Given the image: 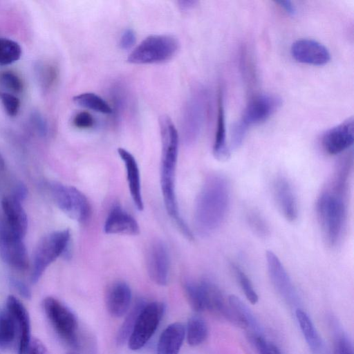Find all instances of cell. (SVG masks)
Returning <instances> with one entry per match:
<instances>
[{"label":"cell","instance_id":"cell-1","mask_svg":"<svg viewBox=\"0 0 354 354\" xmlns=\"http://www.w3.org/2000/svg\"><path fill=\"white\" fill-rule=\"evenodd\" d=\"M230 203V186L226 177L219 173L207 176L196 197L194 220L198 233L208 236L225 221Z\"/></svg>","mask_w":354,"mask_h":354},{"label":"cell","instance_id":"cell-2","mask_svg":"<svg viewBox=\"0 0 354 354\" xmlns=\"http://www.w3.org/2000/svg\"><path fill=\"white\" fill-rule=\"evenodd\" d=\"M346 196L328 186L316 202V214L322 234L326 244L331 248L338 245L344 230L347 215Z\"/></svg>","mask_w":354,"mask_h":354},{"label":"cell","instance_id":"cell-3","mask_svg":"<svg viewBox=\"0 0 354 354\" xmlns=\"http://www.w3.org/2000/svg\"><path fill=\"white\" fill-rule=\"evenodd\" d=\"M281 97L274 94L263 93L252 98L241 118L232 127L231 149L239 148L249 129L266 121L281 107Z\"/></svg>","mask_w":354,"mask_h":354},{"label":"cell","instance_id":"cell-4","mask_svg":"<svg viewBox=\"0 0 354 354\" xmlns=\"http://www.w3.org/2000/svg\"><path fill=\"white\" fill-rule=\"evenodd\" d=\"M179 41L171 35H151L146 37L129 55L131 64H146L165 62L178 52Z\"/></svg>","mask_w":354,"mask_h":354},{"label":"cell","instance_id":"cell-5","mask_svg":"<svg viewBox=\"0 0 354 354\" xmlns=\"http://www.w3.org/2000/svg\"><path fill=\"white\" fill-rule=\"evenodd\" d=\"M70 239V231L62 230L51 232L39 241L32 262V283H37L49 265L66 252Z\"/></svg>","mask_w":354,"mask_h":354},{"label":"cell","instance_id":"cell-6","mask_svg":"<svg viewBox=\"0 0 354 354\" xmlns=\"http://www.w3.org/2000/svg\"><path fill=\"white\" fill-rule=\"evenodd\" d=\"M49 191L57 206L68 216L79 223L86 222L91 215V205L86 196L75 187L50 183Z\"/></svg>","mask_w":354,"mask_h":354},{"label":"cell","instance_id":"cell-7","mask_svg":"<svg viewBox=\"0 0 354 354\" xmlns=\"http://www.w3.org/2000/svg\"><path fill=\"white\" fill-rule=\"evenodd\" d=\"M44 313L59 336L69 346H79L78 323L75 314L60 301L47 297L43 301Z\"/></svg>","mask_w":354,"mask_h":354},{"label":"cell","instance_id":"cell-8","mask_svg":"<svg viewBox=\"0 0 354 354\" xmlns=\"http://www.w3.org/2000/svg\"><path fill=\"white\" fill-rule=\"evenodd\" d=\"M165 310L162 302L146 303L127 341L129 349L137 351L145 346L158 327Z\"/></svg>","mask_w":354,"mask_h":354},{"label":"cell","instance_id":"cell-9","mask_svg":"<svg viewBox=\"0 0 354 354\" xmlns=\"http://www.w3.org/2000/svg\"><path fill=\"white\" fill-rule=\"evenodd\" d=\"M0 255L10 267L23 270L28 266V255L23 238L11 231L0 216Z\"/></svg>","mask_w":354,"mask_h":354},{"label":"cell","instance_id":"cell-10","mask_svg":"<svg viewBox=\"0 0 354 354\" xmlns=\"http://www.w3.org/2000/svg\"><path fill=\"white\" fill-rule=\"evenodd\" d=\"M266 257L268 275L274 289L287 302L296 303L297 292L283 263L271 250L266 251Z\"/></svg>","mask_w":354,"mask_h":354},{"label":"cell","instance_id":"cell-11","mask_svg":"<svg viewBox=\"0 0 354 354\" xmlns=\"http://www.w3.org/2000/svg\"><path fill=\"white\" fill-rule=\"evenodd\" d=\"M146 264L150 279L157 285L165 286L168 281L169 257L162 241L151 243L147 250Z\"/></svg>","mask_w":354,"mask_h":354},{"label":"cell","instance_id":"cell-12","mask_svg":"<svg viewBox=\"0 0 354 354\" xmlns=\"http://www.w3.org/2000/svg\"><path fill=\"white\" fill-rule=\"evenodd\" d=\"M353 132L354 120L353 117H350L324 134L322 140L324 149L330 155L346 151L353 144Z\"/></svg>","mask_w":354,"mask_h":354},{"label":"cell","instance_id":"cell-13","mask_svg":"<svg viewBox=\"0 0 354 354\" xmlns=\"http://www.w3.org/2000/svg\"><path fill=\"white\" fill-rule=\"evenodd\" d=\"M290 53L297 62L313 66H323L330 60L328 49L311 39H301L291 46Z\"/></svg>","mask_w":354,"mask_h":354},{"label":"cell","instance_id":"cell-14","mask_svg":"<svg viewBox=\"0 0 354 354\" xmlns=\"http://www.w3.org/2000/svg\"><path fill=\"white\" fill-rule=\"evenodd\" d=\"M273 195L279 210L290 222L298 217V203L295 193L290 181L283 176L277 177L272 185Z\"/></svg>","mask_w":354,"mask_h":354},{"label":"cell","instance_id":"cell-15","mask_svg":"<svg viewBox=\"0 0 354 354\" xmlns=\"http://www.w3.org/2000/svg\"><path fill=\"white\" fill-rule=\"evenodd\" d=\"M6 308L13 317L17 326L19 337L18 353L24 354L32 339L28 312L21 301L14 295L8 297Z\"/></svg>","mask_w":354,"mask_h":354},{"label":"cell","instance_id":"cell-16","mask_svg":"<svg viewBox=\"0 0 354 354\" xmlns=\"http://www.w3.org/2000/svg\"><path fill=\"white\" fill-rule=\"evenodd\" d=\"M1 218L8 227L21 238L28 228V218L21 201L12 196H4L1 201Z\"/></svg>","mask_w":354,"mask_h":354},{"label":"cell","instance_id":"cell-17","mask_svg":"<svg viewBox=\"0 0 354 354\" xmlns=\"http://www.w3.org/2000/svg\"><path fill=\"white\" fill-rule=\"evenodd\" d=\"M104 231L109 234L137 235L140 227L130 214L120 205H115L105 219Z\"/></svg>","mask_w":354,"mask_h":354},{"label":"cell","instance_id":"cell-18","mask_svg":"<svg viewBox=\"0 0 354 354\" xmlns=\"http://www.w3.org/2000/svg\"><path fill=\"white\" fill-rule=\"evenodd\" d=\"M131 301V290L124 281H116L108 288L105 302L107 310L115 317L123 316L128 310Z\"/></svg>","mask_w":354,"mask_h":354},{"label":"cell","instance_id":"cell-19","mask_svg":"<svg viewBox=\"0 0 354 354\" xmlns=\"http://www.w3.org/2000/svg\"><path fill=\"white\" fill-rule=\"evenodd\" d=\"M118 153L122 160L127 172L129 192L133 203L138 210L144 208L141 192L140 170L135 157L127 149L118 148Z\"/></svg>","mask_w":354,"mask_h":354},{"label":"cell","instance_id":"cell-20","mask_svg":"<svg viewBox=\"0 0 354 354\" xmlns=\"http://www.w3.org/2000/svg\"><path fill=\"white\" fill-rule=\"evenodd\" d=\"M213 155L219 161L225 162L230 157V148L226 138L225 115L223 92L219 88L218 93V111L216 131L213 145Z\"/></svg>","mask_w":354,"mask_h":354},{"label":"cell","instance_id":"cell-21","mask_svg":"<svg viewBox=\"0 0 354 354\" xmlns=\"http://www.w3.org/2000/svg\"><path fill=\"white\" fill-rule=\"evenodd\" d=\"M185 337V328L180 322L168 325L157 344V354H178Z\"/></svg>","mask_w":354,"mask_h":354},{"label":"cell","instance_id":"cell-22","mask_svg":"<svg viewBox=\"0 0 354 354\" xmlns=\"http://www.w3.org/2000/svg\"><path fill=\"white\" fill-rule=\"evenodd\" d=\"M205 112L203 95L192 99L185 112V126L189 141L194 140L200 132Z\"/></svg>","mask_w":354,"mask_h":354},{"label":"cell","instance_id":"cell-23","mask_svg":"<svg viewBox=\"0 0 354 354\" xmlns=\"http://www.w3.org/2000/svg\"><path fill=\"white\" fill-rule=\"evenodd\" d=\"M185 335L187 343L192 346L203 344L208 336V327L205 321L198 316L190 317L185 329Z\"/></svg>","mask_w":354,"mask_h":354},{"label":"cell","instance_id":"cell-24","mask_svg":"<svg viewBox=\"0 0 354 354\" xmlns=\"http://www.w3.org/2000/svg\"><path fill=\"white\" fill-rule=\"evenodd\" d=\"M295 315L309 347L314 351H318L321 346V339L309 315L301 308H297Z\"/></svg>","mask_w":354,"mask_h":354},{"label":"cell","instance_id":"cell-25","mask_svg":"<svg viewBox=\"0 0 354 354\" xmlns=\"http://www.w3.org/2000/svg\"><path fill=\"white\" fill-rule=\"evenodd\" d=\"M146 303L147 302L144 299H138L131 310L129 312L128 315L126 316L116 335V342L118 345H123L128 341L138 315Z\"/></svg>","mask_w":354,"mask_h":354},{"label":"cell","instance_id":"cell-26","mask_svg":"<svg viewBox=\"0 0 354 354\" xmlns=\"http://www.w3.org/2000/svg\"><path fill=\"white\" fill-rule=\"evenodd\" d=\"M73 100L80 106L100 113L110 114L113 113L110 105L103 98L93 93L86 92L79 94L74 96Z\"/></svg>","mask_w":354,"mask_h":354},{"label":"cell","instance_id":"cell-27","mask_svg":"<svg viewBox=\"0 0 354 354\" xmlns=\"http://www.w3.org/2000/svg\"><path fill=\"white\" fill-rule=\"evenodd\" d=\"M17 333V326L12 315L6 308L0 310V347L10 345Z\"/></svg>","mask_w":354,"mask_h":354},{"label":"cell","instance_id":"cell-28","mask_svg":"<svg viewBox=\"0 0 354 354\" xmlns=\"http://www.w3.org/2000/svg\"><path fill=\"white\" fill-rule=\"evenodd\" d=\"M21 48L15 41L0 37V66L11 64L19 59Z\"/></svg>","mask_w":354,"mask_h":354},{"label":"cell","instance_id":"cell-29","mask_svg":"<svg viewBox=\"0 0 354 354\" xmlns=\"http://www.w3.org/2000/svg\"><path fill=\"white\" fill-rule=\"evenodd\" d=\"M187 299L192 308L196 312L205 310L203 292L200 282L187 281L184 285Z\"/></svg>","mask_w":354,"mask_h":354},{"label":"cell","instance_id":"cell-30","mask_svg":"<svg viewBox=\"0 0 354 354\" xmlns=\"http://www.w3.org/2000/svg\"><path fill=\"white\" fill-rule=\"evenodd\" d=\"M230 268L247 299L252 304H256L259 301V297L248 275L238 265L233 262L230 263Z\"/></svg>","mask_w":354,"mask_h":354},{"label":"cell","instance_id":"cell-31","mask_svg":"<svg viewBox=\"0 0 354 354\" xmlns=\"http://www.w3.org/2000/svg\"><path fill=\"white\" fill-rule=\"evenodd\" d=\"M246 221L251 230L261 238L270 235V227L260 212L256 209H250L246 214Z\"/></svg>","mask_w":354,"mask_h":354},{"label":"cell","instance_id":"cell-32","mask_svg":"<svg viewBox=\"0 0 354 354\" xmlns=\"http://www.w3.org/2000/svg\"><path fill=\"white\" fill-rule=\"evenodd\" d=\"M227 300L230 305L234 308L246 322L248 327H250L254 330L259 329V327L253 313L239 297L236 295H230Z\"/></svg>","mask_w":354,"mask_h":354},{"label":"cell","instance_id":"cell-33","mask_svg":"<svg viewBox=\"0 0 354 354\" xmlns=\"http://www.w3.org/2000/svg\"><path fill=\"white\" fill-rule=\"evenodd\" d=\"M0 83L3 87L14 93H19L23 89L21 79L11 71H4L0 74Z\"/></svg>","mask_w":354,"mask_h":354},{"label":"cell","instance_id":"cell-34","mask_svg":"<svg viewBox=\"0 0 354 354\" xmlns=\"http://www.w3.org/2000/svg\"><path fill=\"white\" fill-rule=\"evenodd\" d=\"M254 343L259 354H281L279 348L270 342H268L258 334H252L249 337Z\"/></svg>","mask_w":354,"mask_h":354},{"label":"cell","instance_id":"cell-35","mask_svg":"<svg viewBox=\"0 0 354 354\" xmlns=\"http://www.w3.org/2000/svg\"><path fill=\"white\" fill-rule=\"evenodd\" d=\"M0 98L6 113L10 117L17 115L20 108L19 100L9 93H0Z\"/></svg>","mask_w":354,"mask_h":354},{"label":"cell","instance_id":"cell-36","mask_svg":"<svg viewBox=\"0 0 354 354\" xmlns=\"http://www.w3.org/2000/svg\"><path fill=\"white\" fill-rule=\"evenodd\" d=\"M73 125L80 129H87L95 124V119L87 111H80L75 115L73 119Z\"/></svg>","mask_w":354,"mask_h":354},{"label":"cell","instance_id":"cell-37","mask_svg":"<svg viewBox=\"0 0 354 354\" xmlns=\"http://www.w3.org/2000/svg\"><path fill=\"white\" fill-rule=\"evenodd\" d=\"M334 354H353L352 344L345 335H342L337 338Z\"/></svg>","mask_w":354,"mask_h":354},{"label":"cell","instance_id":"cell-38","mask_svg":"<svg viewBox=\"0 0 354 354\" xmlns=\"http://www.w3.org/2000/svg\"><path fill=\"white\" fill-rule=\"evenodd\" d=\"M31 123L41 136H46L48 133V124L46 119L38 112H35L31 115Z\"/></svg>","mask_w":354,"mask_h":354},{"label":"cell","instance_id":"cell-39","mask_svg":"<svg viewBox=\"0 0 354 354\" xmlns=\"http://www.w3.org/2000/svg\"><path fill=\"white\" fill-rule=\"evenodd\" d=\"M136 39V35L135 32L132 29L125 30L120 39V46L122 49H129L135 44Z\"/></svg>","mask_w":354,"mask_h":354},{"label":"cell","instance_id":"cell-40","mask_svg":"<svg viewBox=\"0 0 354 354\" xmlns=\"http://www.w3.org/2000/svg\"><path fill=\"white\" fill-rule=\"evenodd\" d=\"M41 73V80L44 85L50 86L54 82L57 77L56 69L51 66L43 67L39 71Z\"/></svg>","mask_w":354,"mask_h":354},{"label":"cell","instance_id":"cell-41","mask_svg":"<svg viewBox=\"0 0 354 354\" xmlns=\"http://www.w3.org/2000/svg\"><path fill=\"white\" fill-rule=\"evenodd\" d=\"M46 351L44 344L39 339L32 338L24 354H45Z\"/></svg>","mask_w":354,"mask_h":354},{"label":"cell","instance_id":"cell-42","mask_svg":"<svg viewBox=\"0 0 354 354\" xmlns=\"http://www.w3.org/2000/svg\"><path fill=\"white\" fill-rule=\"evenodd\" d=\"M11 283L14 288L19 293L26 299H29L31 296L30 290L27 285L21 280L15 278L11 279Z\"/></svg>","mask_w":354,"mask_h":354},{"label":"cell","instance_id":"cell-43","mask_svg":"<svg viewBox=\"0 0 354 354\" xmlns=\"http://www.w3.org/2000/svg\"><path fill=\"white\" fill-rule=\"evenodd\" d=\"M276 3L290 15H295L297 13V8L295 4L288 0H280L276 1Z\"/></svg>","mask_w":354,"mask_h":354},{"label":"cell","instance_id":"cell-44","mask_svg":"<svg viewBox=\"0 0 354 354\" xmlns=\"http://www.w3.org/2000/svg\"><path fill=\"white\" fill-rule=\"evenodd\" d=\"M178 3L182 8L187 9L194 6L196 2L195 1H179Z\"/></svg>","mask_w":354,"mask_h":354},{"label":"cell","instance_id":"cell-45","mask_svg":"<svg viewBox=\"0 0 354 354\" xmlns=\"http://www.w3.org/2000/svg\"><path fill=\"white\" fill-rule=\"evenodd\" d=\"M5 169V162L0 153V172L3 171Z\"/></svg>","mask_w":354,"mask_h":354},{"label":"cell","instance_id":"cell-46","mask_svg":"<svg viewBox=\"0 0 354 354\" xmlns=\"http://www.w3.org/2000/svg\"><path fill=\"white\" fill-rule=\"evenodd\" d=\"M66 354H78V353H74V352H71V353H66Z\"/></svg>","mask_w":354,"mask_h":354}]
</instances>
